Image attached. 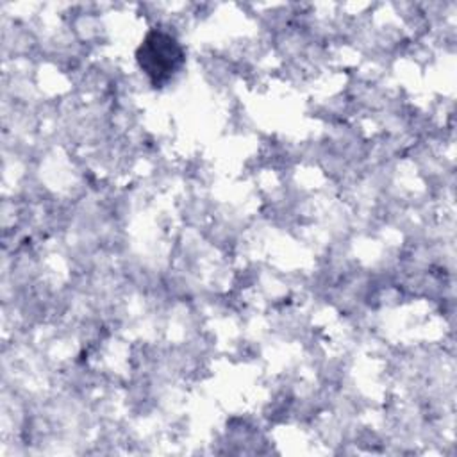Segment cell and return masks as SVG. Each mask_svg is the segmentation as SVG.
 <instances>
[{
  "label": "cell",
  "mask_w": 457,
  "mask_h": 457,
  "mask_svg": "<svg viewBox=\"0 0 457 457\" xmlns=\"http://www.w3.org/2000/svg\"><path fill=\"white\" fill-rule=\"evenodd\" d=\"M143 57H139L141 66L146 68V73L155 80L162 79L175 71L180 62V50L177 43L164 34H152L141 46Z\"/></svg>",
  "instance_id": "obj_1"
}]
</instances>
